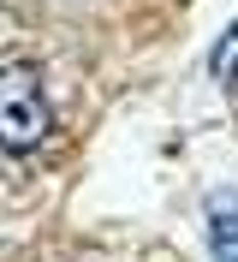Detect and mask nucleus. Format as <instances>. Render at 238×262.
Segmentation results:
<instances>
[{
	"mask_svg": "<svg viewBox=\"0 0 238 262\" xmlns=\"http://www.w3.org/2000/svg\"><path fill=\"white\" fill-rule=\"evenodd\" d=\"M48 125H54V107H48V83L30 60L0 66V149L12 155H30L42 149Z\"/></svg>",
	"mask_w": 238,
	"mask_h": 262,
	"instance_id": "1",
	"label": "nucleus"
},
{
	"mask_svg": "<svg viewBox=\"0 0 238 262\" xmlns=\"http://www.w3.org/2000/svg\"><path fill=\"white\" fill-rule=\"evenodd\" d=\"M208 238H214V262H238V196L232 191L208 196Z\"/></svg>",
	"mask_w": 238,
	"mask_h": 262,
	"instance_id": "2",
	"label": "nucleus"
},
{
	"mask_svg": "<svg viewBox=\"0 0 238 262\" xmlns=\"http://www.w3.org/2000/svg\"><path fill=\"white\" fill-rule=\"evenodd\" d=\"M208 72H214L221 83H238V24H232V30L221 36V48H214V60H208Z\"/></svg>",
	"mask_w": 238,
	"mask_h": 262,
	"instance_id": "3",
	"label": "nucleus"
}]
</instances>
